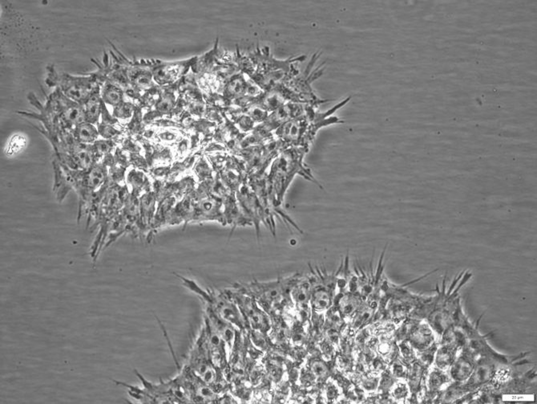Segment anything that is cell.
<instances>
[{"mask_svg":"<svg viewBox=\"0 0 537 404\" xmlns=\"http://www.w3.org/2000/svg\"><path fill=\"white\" fill-rule=\"evenodd\" d=\"M307 152H308V148H293L284 152L274 161L270 171V179L272 184L274 185L277 204H281L285 190L296 174L303 175L309 180L316 182L311 175V171L303 166V156Z\"/></svg>","mask_w":537,"mask_h":404,"instance_id":"cell-1","label":"cell"},{"mask_svg":"<svg viewBox=\"0 0 537 404\" xmlns=\"http://www.w3.org/2000/svg\"><path fill=\"white\" fill-rule=\"evenodd\" d=\"M53 80L55 84L58 82L66 96L79 103H85L98 89L92 77H73L64 74L57 75Z\"/></svg>","mask_w":537,"mask_h":404,"instance_id":"cell-2","label":"cell"},{"mask_svg":"<svg viewBox=\"0 0 537 404\" xmlns=\"http://www.w3.org/2000/svg\"><path fill=\"white\" fill-rule=\"evenodd\" d=\"M85 106H86V110L84 113H85L86 121L91 123L97 122L100 110H101V102H100V94H99L98 89L85 102Z\"/></svg>","mask_w":537,"mask_h":404,"instance_id":"cell-3","label":"cell"},{"mask_svg":"<svg viewBox=\"0 0 537 404\" xmlns=\"http://www.w3.org/2000/svg\"><path fill=\"white\" fill-rule=\"evenodd\" d=\"M98 132L96 127L89 123H82L77 126L76 137L82 142H91L96 139Z\"/></svg>","mask_w":537,"mask_h":404,"instance_id":"cell-4","label":"cell"},{"mask_svg":"<svg viewBox=\"0 0 537 404\" xmlns=\"http://www.w3.org/2000/svg\"><path fill=\"white\" fill-rule=\"evenodd\" d=\"M102 98L104 102H107L111 106H117L121 103L122 99V92L117 87L114 85H108L104 87L102 94Z\"/></svg>","mask_w":537,"mask_h":404,"instance_id":"cell-5","label":"cell"},{"mask_svg":"<svg viewBox=\"0 0 537 404\" xmlns=\"http://www.w3.org/2000/svg\"><path fill=\"white\" fill-rule=\"evenodd\" d=\"M105 179V169L103 167H94L87 175L86 183L90 188H96Z\"/></svg>","mask_w":537,"mask_h":404,"instance_id":"cell-6","label":"cell"},{"mask_svg":"<svg viewBox=\"0 0 537 404\" xmlns=\"http://www.w3.org/2000/svg\"><path fill=\"white\" fill-rule=\"evenodd\" d=\"M313 306L317 310H324L330 306V297L328 292L323 289H319L314 293Z\"/></svg>","mask_w":537,"mask_h":404,"instance_id":"cell-7","label":"cell"},{"mask_svg":"<svg viewBox=\"0 0 537 404\" xmlns=\"http://www.w3.org/2000/svg\"><path fill=\"white\" fill-rule=\"evenodd\" d=\"M407 394H408V388L406 387V385L402 384V383L396 384L395 387L393 388V396L395 397L397 399L405 398L407 396Z\"/></svg>","mask_w":537,"mask_h":404,"instance_id":"cell-8","label":"cell"},{"mask_svg":"<svg viewBox=\"0 0 537 404\" xmlns=\"http://www.w3.org/2000/svg\"><path fill=\"white\" fill-rule=\"evenodd\" d=\"M326 367L325 366L321 363H315V365L313 367V371L315 373V375L317 376H321V375H324L326 373Z\"/></svg>","mask_w":537,"mask_h":404,"instance_id":"cell-9","label":"cell"}]
</instances>
